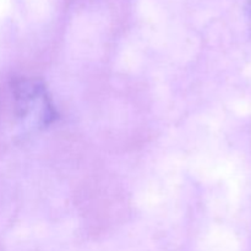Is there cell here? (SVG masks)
Returning <instances> with one entry per match:
<instances>
[{
	"mask_svg": "<svg viewBox=\"0 0 251 251\" xmlns=\"http://www.w3.org/2000/svg\"><path fill=\"white\" fill-rule=\"evenodd\" d=\"M250 16H251V0H250Z\"/></svg>",
	"mask_w": 251,
	"mask_h": 251,
	"instance_id": "6da1fadb",
	"label": "cell"
}]
</instances>
